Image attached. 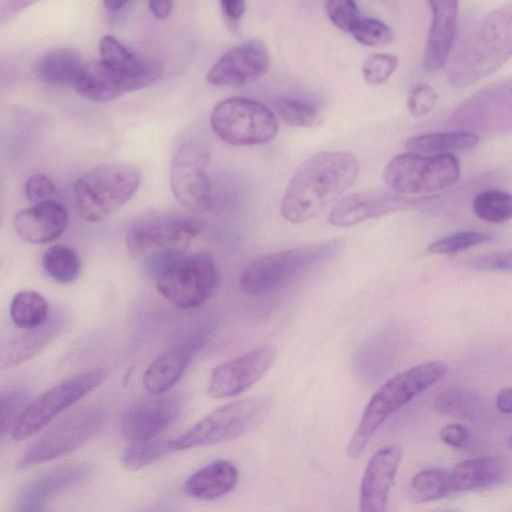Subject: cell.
Segmentation results:
<instances>
[{"label":"cell","instance_id":"f546056e","mask_svg":"<svg viewBox=\"0 0 512 512\" xmlns=\"http://www.w3.org/2000/svg\"><path fill=\"white\" fill-rule=\"evenodd\" d=\"M42 266L48 276L60 284L73 283L81 272V261L76 251L60 244L45 251Z\"/></svg>","mask_w":512,"mask_h":512},{"label":"cell","instance_id":"1f68e13d","mask_svg":"<svg viewBox=\"0 0 512 512\" xmlns=\"http://www.w3.org/2000/svg\"><path fill=\"white\" fill-rule=\"evenodd\" d=\"M451 490L450 475L442 469H425L415 474L409 484V496L416 503H426L446 496Z\"/></svg>","mask_w":512,"mask_h":512},{"label":"cell","instance_id":"9c48e42d","mask_svg":"<svg viewBox=\"0 0 512 512\" xmlns=\"http://www.w3.org/2000/svg\"><path fill=\"white\" fill-rule=\"evenodd\" d=\"M202 230L203 224L191 217L146 213L135 218L127 228V252L133 259L161 252H186Z\"/></svg>","mask_w":512,"mask_h":512},{"label":"cell","instance_id":"7c38bea8","mask_svg":"<svg viewBox=\"0 0 512 512\" xmlns=\"http://www.w3.org/2000/svg\"><path fill=\"white\" fill-rule=\"evenodd\" d=\"M157 280L158 292L180 309H194L205 303L213 294L219 280L217 266L206 253L184 255Z\"/></svg>","mask_w":512,"mask_h":512},{"label":"cell","instance_id":"bcb514c9","mask_svg":"<svg viewBox=\"0 0 512 512\" xmlns=\"http://www.w3.org/2000/svg\"><path fill=\"white\" fill-rule=\"evenodd\" d=\"M220 7L227 25L235 29L245 13L246 3L241 0H223Z\"/></svg>","mask_w":512,"mask_h":512},{"label":"cell","instance_id":"74e56055","mask_svg":"<svg viewBox=\"0 0 512 512\" xmlns=\"http://www.w3.org/2000/svg\"><path fill=\"white\" fill-rule=\"evenodd\" d=\"M475 401L468 391L462 389H447L435 399V409L442 414L469 417L474 410Z\"/></svg>","mask_w":512,"mask_h":512},{"label":"cell","instance_id":"ab89813d","mask_svg":"<svg viewBox=\"0 0 512 512\" xmlns=\"http://www.w3.org/2000/svg\"><path fill=\"white\" fill-rule=\"evenodd\" d=\"M397 67L398 58L395 55L374 53L363 62L362 74L366 82L377 85L388 80Z\"/></svg>","mask_w":512,"mask_h":512},{"label":"cell","instance_id":"f6af8a7d","mask_svg":"<svg viewBox=\"0 0 512 512\" xmlns=\"http://www.w3.org/2000/svg\"><path fill=\"white\" fill-rule=\"evenodd\" d=\"M440 439L455 448H462L469 440V431L460 424H449L443 427L439 433Z\"/></svg>","mask_w":512,"mask_h":512},{"label":"cell","instance_id":"d6986e66","mask_svg":"<svg viewBox=\"0 0 512 512\" xmlns=\"http://www.w3.org/2000/svg\"><path fill=\"white\" fill-rule=\"evenodd\" d=\"M212 331L210 325L202 327L159 355L144 373L143 386L146 391L156 395L172 388L182 377L194 355L210 338Z\"/></svg>","mask_w":512,"mask_h":512},{"label":"cell","instance_id":"681fc988","mask_svg":"<svg viewBox=\"0 0 512 512\" xmlns=\"http://www.w3.org/2000/svg\"><path fill=\"white\" fill-rule=\"evenodd\" d=\"M132 2L130 1H103V6L111 14H118L127 9Z\"/></svg>","mask_w":512,"mask_h":512},{"label":"cell","instance_id":"6da1fadb","mask_svg":"<svg viewBox=\"0 0 512 512\" xmlns=\"http://www.w3.org/2000/svg\"><path fill=\"white\" fill-rule=\"evenodd\" d=\"M357 159L342 151H325L307 159L291 178L280 205L284 219L301 223L320 215L355 182Z\"/></svg>","mask_w":512,"mask_h":512},{"label":"cell","instance_id":"3957f363","mask_svg":"<svg viewBox=\"0 0 512 512\" xmlns=\"http://www.w3.org/2000/svg\"><path fill=\"white\" fill-rule=\"evenodd\" d=\"M442 361L413 366L388 379L369 400L346 448L349 458H358L378 429L414 397L445 377Z\"/></svg>","mask_w":512,"mask_h":512},{"label":"cell","instance_id":"d590c367","mask_svg":"<svg viewBox=\"0 0 512 512\" xmlns=\"http://www.w3.org/2000/svg\"><path fill=\"white\" fill-rule=\"evenodd\" d=\"M493 239L492 235L485 232L465 230L432 242L427 250L432 254H454L477 245L489 243Z\"/></svg>","mask_w":512,"mask_h":512},{"label":"cell","instance_id":"ac0fdd59","mask_svg":"<svg viewBox=\"0 0 512 512\" xmlns=\"http://www.w3.org/2000/svg\"><path fill=\"white\" fill-rule=\"evenodd\" d=\"M424 197H410L396 192L366 191L347 195L338 200L329 214V222L348 227L365 220L413 208Z\"/></svg>","mask_w":512,"mask_h":512},{"label":"cell","instance_id":"8992f818","mask_svg":"<svg viewBox=\"0 0 512 512\" xmlns=\"http://www.w3.org/2000/svg\"><path fill=\"white\" fill-rule=\"evenodd\" d=\"M339 250L340 242L333 240L264 254L243 270L241 288L251 295L279 290L315 266L334 258Z\"/></svg>","mask_w":512,"mask_h":512},{"label":"cell","instance_id":"f1b7e54d","mask_svg":"<svg viewBox=\"0 0 512 512\" xmlns=\"http://www.w3.org/2000/svg\"><path fill=\"white\" fill-rule=\"evenodd\" d=\"M9 315L13 324L20 329L36 328L49 320V304L42 294L23 290L13 297Z\"/></svg>","mask_w":512,"mask_h":512},{"label":"cell","instance_id":"7bdbcfd3","mask_svg":"<svg viewBox=\"0 0 512 512\" xmlns=\"http://www.w3.org/2000/svg\"><path fill=\"white\" fill-rule=\"evenodd\" d=\"M24 190L26 197L34 204L55 200V184L50 177L43 174L29 177Z\"/></svg>","mask_w":512,"mask_h":512},{"label":"cell","instance_id":"277c9868","mask_svg":"<svg viewBox=\"0 0 512 512\" xmlns=\"http://www.w3.org/2000/svg\"><path fill=\"white\" fill-rule=\"evenodd\" d=\"M141 183L138 167L128 163H107L81 175L73 187L75 207L84 221L96 223L121 209Z\"/></svg>","mask_w":512,"mask_h":512},{"label":"cell","instance_id":"e575fe53","mask_svg":"<svg viewBox=\"0 0 512 512\" xmlns=\"http://www.w3.org/2000/svg\"><path fill=\"white\" fill-rule=\"evenodd\" d=\"M273 106L282 120L292 127L312 126L319 115L315 102L298 95L277 97Z\"/></svg>","mask_w":512,"mask_h":512},{"label":"cell","instance_id":"b9f144b4","mask_svg":"<svg viewBox=\"0 0 512 512\" xmlns=\"http://www.w3.org/2000/svg\"><path fill=\"white\" fill-rule=\"evenodd\" d=\"M437 99V92L431 85L419 84L409 93L407 108L412 115L421 117L434 109Z\"/></svg>","mask_w":512,"mask_h":512},{"label":"cell","instance_id":"4dcf8cb0","mask_svg":"<svg viewBox=\"0 0 512 512\" xmlns=\"http://www.w3.org/2000/svg\"><path fill=\"white\" fill-rule=\"evenodd\" d=\"M172 439L154 438L132 442L121 454V464L129 471H139L174 452Z\"/></svg>","mask_w":512,"mask_h":512},{"label":"cell","instance_id":"8d00e7d4","mask_svg":"<svg viewBox=\"0 0 512 512\" xmlns=\"http://www.w3.org/2000/svg\"><path fill=\"white\" fill-rule=\"evenodd\" d=\"M350 33L357 42L365 46H382L393 39L392 29L384 22L371 17L361 16Z\"/></svg>","mask_w":512,"mask_h":512},{"label":"cell","instance_id":"7a4b0ae2","mask_svg":"<svg viewBox=\"0 0 512 512\" xmlns=\"http://www.w3.org/2000/svg\"><path fill=\"white\" fill-rule=\"evenodd\" d=\"M512 57V1L477 20L462 36L448 68L452 87L473 84L501 68Z\"/></svg>","mask_w":512,"mask_h":512},{"label":"cell","instance_id":"c3c4849f","mask_svg":"<svg viewBox=\"0 0 512 512\" xmlns=\"http://www.w3.org/2000/svg\"><path fill=\"white\" fill-rule=\"evenodd\" d=\"M496 407L502 413H512V387L500 390L496 397Z\"/></svg>","mask_w":512,"mask_h":512},{"label":"cell","instance_id":"836d02e7","mask_svg":"<svg viewBox=\"0 0 512 512\" xmlns=\"http://www.w3.org/2000/svg\"><path fill=\"white\" fill-rule=\"evenodd\" d=\"M99 52L102 61L126 71L140 72L158 64L153 60L137 56L112 35H105L101 38Z\"/></svg>","mask_w":512,"mask_h":512},{"label":"cell","instance_id":"603a6c76","mask_svg":"<svg viewBox=\"0 0 512 512\" xmlns=\"http://www.w3.org/2000/svg\"><path fill=\"white\" fill-rule=\"evenodd\" d=\"M69 216L56 200L34 204L14 217V228L21 239L31 244L50 243L63 234Z\"/></svg>","mask_w":512,"mask_h":512},{"label":"cell","instance_id":"cb8c5ba5","mask_svg":"<svg viewBox=\"0 0 512 512\" xmlns=\"http://www.w3.org/2000/svg\"><path fill=\"white\" fill-rule=\"evenodd\" d=\"M65 323L64 314L53 313L45 324L12 337L1 348V369H11L37 355L61 333Z\"/></svg>","mask_w":512,"mask_h":512},{"label":"cell","instance_id":"d4e9b609","mask_svg":"<svg viewBox=\"0 0 512 512\" xmlns=\"http://www.w3.org/2000/svg\"><path fill=\"white\" fill-rule=\"evenodd\" d=\"M237 467L229 460H214L193 472L183 491L191 498L212 501L229 494L238 482Z\"/></svg>","mask_w":512,"mask_h":512},{"label":"cell","instance_id":"f907efd6","mask_svg":"<svg viewBox=\"0 0 512 512\" xmlns=\"http://www.w3.org/2000/svg\"><path fill=\"white\" fill-rule=\"evenodd\" d=\"M145 512H176L175 510H171L170 508H157V509H151Z\"/></svg>","mask_w":512,"mask_h":512},{"label":"cell","instance_id":"9a60e30c","mask_svg":"<svg viewBox=\"0 0 512 512\" xmlns=\"http://www.w3.org/2000/svg\"><path fill=\"white\" fill-rule=\"evenodd\" d=\"M275 359V347L266 344L221 363L210 374L208 395L223 399L243 393L267 373Z\"/></svg>","mask_w":512,"mask_h":512},{"label":"cell","instance_id":"ffe728a7","mask_svg":"<svg viewBox=\"0 0 512 512\" xmlns=\"http://www.w3.org/2000/svg\"><path fill=\"white\" fill-rule=\"evenodd\" d=\"M401 458L402 450L396 445L385 446L370 458L360 483L359 512H386Z\"/></svg>","mask_w":512,"mask_h":512},{"label":"cell","instance_id":"e0dca14e","mask_svg":"<svg viewBox=\"0 0 512 512\" xmlns=\"http://www.w3.org/2000/svg\"><path fill=\"white\" fill-rule=\"evenodd\" d=\"M270 56L265 44L249 40L227 50L209 69L206 81L217 87H241L266 74Z\"/></svg>","mask_w":512,"mask_h":512},{"label":"cell","instance_id":"2e32d148","mask_svg":"<svg viewBox=\"0 0 512 512\" xmlns=\"http://www.w3.org/2000/svg\"><path fill=\"white\" fill-rule=\"evenodd\" d=\"M183 399L176 394H156L141 399L124 412L122 435L132 442L157 438L173 424L183 409Z\"/></svg>","mask_w":512,"mask_h":512},{"label":"cell","instance_id":"816d5d0a","mask_svg":"<svg viewBox=\"0 0 512 512\" xmlns=\"http://www.w3.org/2000/svg\"><path fill=\"white\" fill-rule=\"evenodd\" d=\"M507 446L512 449V435L509 437L508 441H507Z\"/></svg>","mask_w":512,"mask_h":512},{"label":"cell","instance_id":"f5cc1de1","mask_svg":"<svg viewBox=\"0 0 512 512\" xmlns=\"http://www.w3.org/2000/svg\"><path fill=\"white\" fill-rule=\"evenodd\" d=\"M508 90H509L510 95L512 96V85L509 87Z\"/></svg>","mask_w":512,"mask_h":512},{"label":"cell","instance_id":"f35d334b","mask_svg":"<svg viewBox=\"0 0 512 512\" xmlns=\"http://www.w3.org/2000/svg\"><path fill=\"white\" fill-rule=\"evenodd\" d=\"M27 393L22 389H12L1 394L0 399V434L11 433L16 421L26 407Z\"/></svg>","mask_w":512,"mask_h":512},{"label":"cell","instance_id":"83f0119b","mask_svg":"<svg viewBox=\"0 0 512 512\" xmlns=\"http://www.w3.org/2000/svg\"><path fill=\"white\" fill-rule=\"evenodd\" d=\"M478 142V134L471 131L433 132L410 138L406 149L419 155H444L469 150Z\"/></svg>","mask_w":512,"mask_h":512},{"label":"cell","instance_id":"ba28073f","mask_svg":"<svg viewBox=\"0 0 512 512\" xmlns=\"http://www.w3.org/2000/svg\"><path fill=\"white\" fill-rule=\"evenodd\" d=\"M105 418L99 406L73 411L48 428L20 455L18 467L28 468L68 455L79 449L101 429Z\"/></svg>","mask_w":512,"mask_h":512},{"label":"cell","instance_id":"44dd1931","mask_svg":"<svg viewBox=\"0 0 512 512\" xmlns=\"http://www.w3.org/2000/svg\"><path fill=\"white\" fill-rule=\"evenodd\" d=\"M431 25L423 54V69L436 72L444 68L450 57L457 30L458 2L431 0Z\"/></svg>","mask_w":512,"mask_h":512},{"label":"cell","instance_id":"7402d4cb","mask_svg":"<svg viewBox=\"0 0 512 512\" xmlns=\"http://www.w3.org/2000/svg\"><path fill=\"white\" fill-rule=\"evenodd\" d=\"M92 467L86 462H72L43 472L24 484L16 502L47 509L54 495L77 486L90 477Z\"/></svg>","mask_w":512,"mask_h":512},{"label":"cell","instance_id":"60d3db41","mask_svg":"<svg viewBox=\"0 0 512 512\" xmlns=\"http://www.w3.org/2000/svg\"><path fill=\"white\" fill-rule=\"evenodd\" d=\"M325 11L333 25L344 32H351L361 17L357 4L350 0L327 1Z\"/></svg>","mask_w":512,"mask_h":512},{"label":"cell","instance_id":"30bf717a","mask_svg":"<svg viewBox=\"0 0 512 512\" xmlns=\"http://www.w3.org/2000/svg\"><path fill=\"white\" fill-rule=\"evenodd\" d=\"M104 377L103 370L92 369L54 384L26 406L10 433L11 438L23 441L32 437L67 408L95 390Z\"/></svg>","mask_w":512,"mask_h":512},{"label":"cell","instance_id":"5b68a950","mask_svg":"<svg viewBox=\"0 0 512 512\" xmlns=\"http://www.w3.org/2000/svg\"><path fill=\"white\" fill-rule=\"evenodd\" d=\"M273 405L272 398L255 396L220 406L172 439V448L184 451L235 440L259 427L269 416Z\"/></svg>","mask_w":512,"mask_h":512},{"label":"cell","instance_id":"8fae6325","mask_svg":"<svg viewBox=\"0 0 512 512\" xmlns=\"http://www.w3.org/2000/svg\"><path fill=\"white\" fill-rule=\"evenodd\" d=\"M459 177L460 163L454 154L403 153L391 159L383 173L387 186L402 195L443 190Z\"/></svg>","mask_w":512,"mask_h":512},{"label":"cell","instance_id":"ee69618b","mask_svg":"<svg viewBox=\"0 0 512 512\" xmlns=\"http://www.w3.org/2000/svg\"><path fill=\"white\" fill-rule=\"evenodd\" d=\"M469 267L477 271L512 273V251L496 252L474 259Z\"/></svg>","mask_w":512,"mask_h":512},{"label":"cell","instance_id":"52a82bcc","mask_svg":"<svg viewBox=\"0 0 512 512\" xmlns=\"http://www.w3.org/2000/svg\"><path fill=\"white\" fill-rule=\"evenodd\" d=\"M210 125L222 141L236 146L264 144L278 132L274 113L264 104L244 97L220 101L212 110Z\"/></svg>","mask_w":512,"mask_h":512},{"label":"cell","instance_id":"d6a6232c","mask_svg":"<svg viewBox=\"0 0 512 512\" xmlns=\"http://www.w3.org/2000/svg\"><path fill=\"white\" fill-rule=\"evenodd\" d=\"M472 209L475 215L490 223H502L512 218V194L487 189L479 192L473 199Z\"/></svg>","mask_w":512,"mask_h":512},{"label":"cell","instance_id":"4fadbf2b","mask_svg":"<svg viewBox=\"0 0 512 512\" xmlns=\"http://www.w3.org/2000/svg\"><path fill=\"white\" fill-rule=\"evenodd\" d=\"M210 151L206 143L189 138L176 150L170 165V185L175 198L193 212L209 209L211 187L207 175Z\"/></svg>","mask_w":512,"mask_h":512},{"label":"cell","instance_id":"5bb4252c","mask_svg":"<svg viewBox=\"0 0 512 512\" xmlns=\"http://www.w3.org/2000/svg\"><path fill=\"white\" fill-rule=\"evenodd\" d=\"M160 74L159 64L144 71L131 72L99 59L84 63L72 85L88 100L108 102L149 86L160 77Z\"/></svg>","mask_w":512,"mask_h":512},{"label":"cell","instance_id":"4316f807","mask_svg":"<svg viewBox=\"0 0 512 512\" xmlns=\"http://www.w3.org/2000/svg\"><path fill=\"white\" fill-rule=\"evenodd\" d=\"M83 64L77 51L57 47L48 50L39 58L35 71L37 77L46 84H73Z\"/></svg>","mask_w":512,"mask_h":512},{"label":"cell","instance_id":"7dc6e473","mask_svg":"<svg viewBox=\"0 0 512 512\" xmlns=\"http://www.w3.org/2000/svg\"><path fill=\"white\" fill-rule=\"evenodd\" d=\"M148 6L154 17L158 19H165L167 18L174 7L173 1H149Z\"/></svg>","mask_w":512,"mask_h":512},{"label":"cell","instance_id":"484cf974","mask_svg":"<svg viewBox=\"0 0 512 512\" xmlns=\"http://www.w3.org/2000/svg\"><path fill=\"white\" fill-rule=\"evenodd\" d=\"M502 463L494 457L467 459L449 473L452 491H468L496 484L503 476Z\"/></svg>","mask_w":512,"mask_h":512}]
</instances>
